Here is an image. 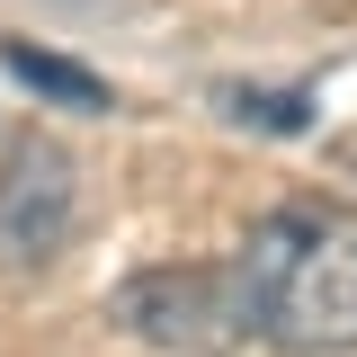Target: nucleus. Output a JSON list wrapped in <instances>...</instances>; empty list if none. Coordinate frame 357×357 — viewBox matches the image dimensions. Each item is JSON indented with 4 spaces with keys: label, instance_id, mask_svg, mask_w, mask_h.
Here are the masks:
<instances>
[{
    "label": "nucleus",
    "instance_id": "obj_3",
    "mask_svg": "<svg viewBox=\"0 0 357 357\" xmlns=\"http://www.w3.org/2000/svg\"><path fill=\"white\" fill-rule=\"evenodd\" d=\"M81 215V188H72V152L54 134H18L0 152V268H45L63 259Z\"/></svg>",
    "mask_w": 357,
    "mask_h": 357
},
{
    "label": "nucleus",
    "instance_id": "obj_1",
    "mask_svg": "<svg viewBox=\"0 0 357 357\" xmlns=\"http://www.w3.org/2000/svg\"><path fill=\"white\" fill-rule=\"evenodd\" d=\"M241 304L250 340L286 357H349L357 349V206L340 197H286L241 241Z\"/></svg>",
    "mask_w": 357,
    "mask_h": 357
},
{
    "label": "nucleus",
    "instance_id": "obj_4",
    "mask_svg": "<svg viewBox=\"0 0 357 357\" xmlns=\"http://www.w3.org/2000/svg\"><path fill=\"white\" fill-rule=\"evenodd\" d=\"M9 72H18L27 89H45V98H63V107H81V116H98V107H107V81H89L81 63H63V54L9 45Z\"/></svg>",
    "mask_w": 357,
    "mask_h": 357
},
{
    "label": "nucleus",
    "instance_id": "obj_2",
    "mask_svg": "<svg viewBox=\"0 0 357 357\" xmlns=\"http://www.w3.org/2000/svg\"><path fill=\"white\" fill-rule=\"evenodd\" d=\"M116 321H126V340L170 357H223L250 340V304H241L232 268H143L116 286Z\"/></svg>",
    "mask_w": 357,
    "mask_h": 357
}]
</instances>
